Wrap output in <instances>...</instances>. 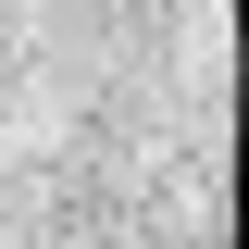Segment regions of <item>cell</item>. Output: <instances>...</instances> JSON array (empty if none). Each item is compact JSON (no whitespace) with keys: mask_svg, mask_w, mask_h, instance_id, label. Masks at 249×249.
Here are the masks:
<instances>
[{"mask_svg":"<svg viewBox=\"0 0 249 249\" xmlns=\"http://www.w3.org/2000/svg\"><path fill=\"white\" fill-rule=\"evenodd\" d=\"M100 13H162V0H100Z\"/></svg>","mask_w":249,"mask_h":249,"instance_id":"cell-1","label":"cell"}]
</instances>
